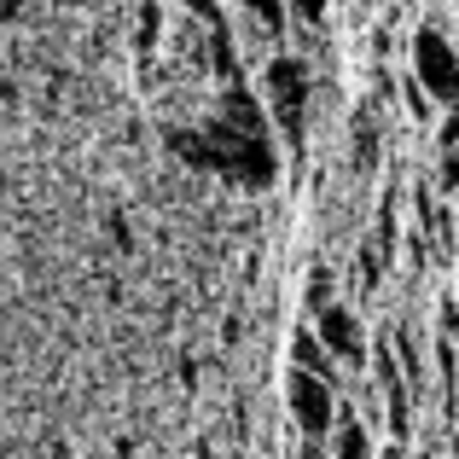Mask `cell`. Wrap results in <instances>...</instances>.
Returning a JSON list of instances; mask_svg holds the SVG:
<instances>
[{
    "label": "cell",
    "mask_w": 459,
    "mask_h": 459,
    "mask_svg": "<svg viewBox=\"0 0 459 459\" xmlns=\"http://www.w3.org/2000/svg\"><path fill=\"white\" fill-rule=\"evenodd\" d=\"M169 152L186 157L192 169H210V175H238L250 186H268L273 180V152L262 134L250 128H233V123H210L198 134H169Z\"/></svg>",
    "instance_id": "obj_1"
},
{
    "label": "cell",
    "mask_w": 459,
    "mask_h": 459,
    "mask_svg": "<svg viewBox=\"0 0 459 459\" xmlns=\"http://www.w3.org/2000/svg\"><path fill=\"white\" fill-rule=\"evenodd\" d=\"M262 93H268V111L285 128V140H303V117H308V65L303 58H268Z\"/></svg>",
    "instance_id": "obj_2"
},
{
    "label": "cell",
    "mask_w": 459,
    "mask_h": 459,
    "mask_svg": "<svg viewBox=\"0 0 459 459\" xmlns=\"http://www.w3.org/2000/svg\"><path fill=\"white\" fill-rule=\"evenodd\" d=\"M413 82L437 105H454L459 100V58H454L448 35H442L437 23H425V30L413 35Z\"/></svg>",
    "instance_id": "obj_3"
},
{
    "label": "cell",
    "mask_w": 459,
    "mask_h": 459,
    "mask_svg": "<svg viewBox=\"0 0 459 459\" xmlns=\"http://www.w3.org/2000/svg\"><path fill=\"white\" fill-rule=\"evenodd\" d=\"M285 395H291V413H297V425H303V437H308V442H320L325 430H332V419H337V395H332V384L297 367V372H291V384H285Z\"/></svg>",
    "instance_id": "obj_4"
},
{
    "label": "cell",
    "mask_w": 459,
    "mask_h": 459,
    "mask_svg": "<svg viewBox=\"0 0 459 459\" xmlns=\"http://www.w3.org/2000/svg\"><path fill=\"white\" fill-rule=\"evenodd\" d=\"M192 12L204 18V41H210V65H215V76H227V82H238V53H233V41H227V18H221V6L215 0H186Z\"/></svg>",
    "instance_id": "obj_5"
},
{
    "label": "cell",
    "mask_w": 459,
    "mask_h": 459,
    "mask_svg": "<svg viewBox=\"0 0 459 459\" xmlns=\"http://www.w3.org/2000/svg\"><path fill=\"white\" fill-rule=\"evenodd\" d=\"M314 314H320V343L332 349V355H343V360H367V343H360L355 314H349V308H332V303H320Z\"/></svg>",
    "instance_id": "obj_6"
},
{
    "label": "cell",
    "mask_w": 459,
    "mask_h": 459,
    "mask_svg": "<svg viewBox=\"0 0 459 459\" xmlns=\"http://www.w3.org/2000/svg\"><path fill=\"white\" fill-rule=\"evenodd\" d=\"M291 355H297V367H303V372H314V378H325V384H332V349H325V343H314V332L297 337V343H291Z\"/></svg>",
    "instance_id": "obj_7"
},
{
    "label": "cell",
    "mask_w": 459,
    "mask_h": 459,
    "mask_svg": "<svg viewBox=\"0 0 459 459\" xmlns=\"http://www.w3.org/2000/svg\"><path fill=\"white\" fill-rule=\"evenodd\" d=\"M378 372H384V390H390V430L407 437V384H402V372H395L384 355H378Z\"/></svg>",
    "instance_id": "obj_8"
},
{
    "label": "cell",
    "mask_w": 459,
    "mask_h": 459,
    "mask_svg": "<svg viewBox=\"0 0 459 459\" xmlns=\"http://www.w3.org/2000/svg\"><path fill=\"white\" fill-rule=\"evenodd\" d=\"M337 459H367V430L355 413H343V437H337Z\"/></svg>",
    "instance_id": "obj_9"
},
{
    "label": "cell",
    "mask_w": 459,
    "mask_h": 459,
    "mask_svg": "<svg viewBox=\"0 0 459 459\" xmlns=\"http://www.w3.org/2000/svg\"><path fill=\"white\" fill-rule=\"evenodd\" d=\"M245 12H256L262 23H273V35H280V23H285V0H238Z\"/></svg>",
    "instance_id": "obj_10"
},
{
    "label": "cell",
    "mask_w": 459,
    "mask_h": 459,
    "mask_svg": "<svg viewBox=\"0 0 459 459\" xmlns=\"http://www.w3.org/2000/svg\"><path fill=\"white\" fill-rule=\"evenodd\" d=\"M291 6H297V18H303V23H320L325 18V0H291Z\"/></svg>",
    "instance_id": "obj_11"
},
{
    "label": "cell",
    "mask_w": 459,
    "mask_h": 459,
    "mask_svg": "<svg viewBox=\"0 0 459 459\" xmlns=\"http://www.w3.org/2000/svg\"><path fill=\"white\" fill-rule=\"evenodd\" d=\"M325 291H332V273H314V285H308V303L320 308V303H325Z\"/></svg>",
    "instance_id": "obj_12"
},
{
    "label": "cell",
    "mask_w": 459,
    "mask_h": 459,
    "mask_svg": "<svg viewBox=\"0 0 459 459\" xmlns=\"http://www.w3.org/2000/svg\"><path fill=\"white\" fill-rule=\"evenodd\" d=\"M378 459H402V448H395V442H390V448H384V454H378Z\"/></svg>",
    "instance_id": "obj_13"
}]
</instances>
